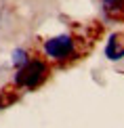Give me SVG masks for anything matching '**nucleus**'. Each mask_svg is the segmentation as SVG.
Masks as SVG:
<instances>
[{
	"label": "nucleus",
	"instance_id": "nucleus-4",
	"mask_svg": "<svg viewBox=\"0 0 124 128\" xmlns=\"http://www.w3.org/2000/svg\"><path fill=\"white\" fill-rule=\"evenodd\" d=\"M101 8L107 17H120L124 15V0H101Z\"/></svg>",
	"mask_w": 124,
	"mask_h": 128
},
{
	"label": "nucleus",
	"instance_id": "nucleus-6",
	"mask_svg": "<svg viewBox=\"0 0 124 128\" xmlns=\"http://www.w3.org/2000/svg\"><path fill=\"white\" fill-rule=\"evenodd\" d=\"M4 107V103H2V97H0V109H2Z\"/></svg>",
	"mask_w": 124,
	"mask_h": 128
},
{
	"label": "nucleus",
	"instance_id": "nucleus-3",
	"mask_svg": "<svg viewBox=\"0 0 124 128\" xmlns=\"http://www.w3.org/2000/svg\"><path fill=\"white\" fill-rule=\"evenodd\" d=\"M105 57L109 61L124 59V40H122L120 34L109 36V40H107V44H105Z\"/></svg>",
	"mask_w": 124,
	"mask_h": 128
},
{
	"label": "nucleus",
	"instance_id": "nucleus-1",
	"mask_svg": "<svg viewBox=\"0 0 124 128\" xmlns=\"http://www.w3.org/2000/svg\"><path fill=\"white\" fill-rule=\"evenodd\" d=\"M46 74H48V67H46L44 61H40V59H30L28 63H23L21 67H17L15 84H17L19 88L34 90V88H38L40 84L46 80Z\"/></svg>",
	"mask_w": 124,
	"mask_h": 128
},
{
	"label": "nucleus",
	"instance_id": "nucleus-2",
	"mask_svg": "<svg viewBox=\"0 0 124 128\" xmlns=\"http://www.w3.org/2000/svg\"><path fill=\"white\" fill-rule=\"evenodd\" d=\"M44 55L53 61H69L74 59L76 55V40L72 38L69 34H59V36H53L44 42Z\"/></svg>",
	"mask_w": 124,
	"mask_h": 128
},
{
	"label": "nucleus",
	"instance_id": "nucleus-5",
	"mask_svg": "<svg viewBox=\"0 0 124 128\" xmlns=\"http://www.w3.org/2000/svg\"><path fill=\"white\" fill-rule=\"evenodd\" d=\"M28 61H30V59H28V52H25L23 48H19V50L13 52V63H15L17 67H21L23 63H28Z\"/></svg>",
	"mask_w": 124,
	"mask_h": 128
}]
</instances>
